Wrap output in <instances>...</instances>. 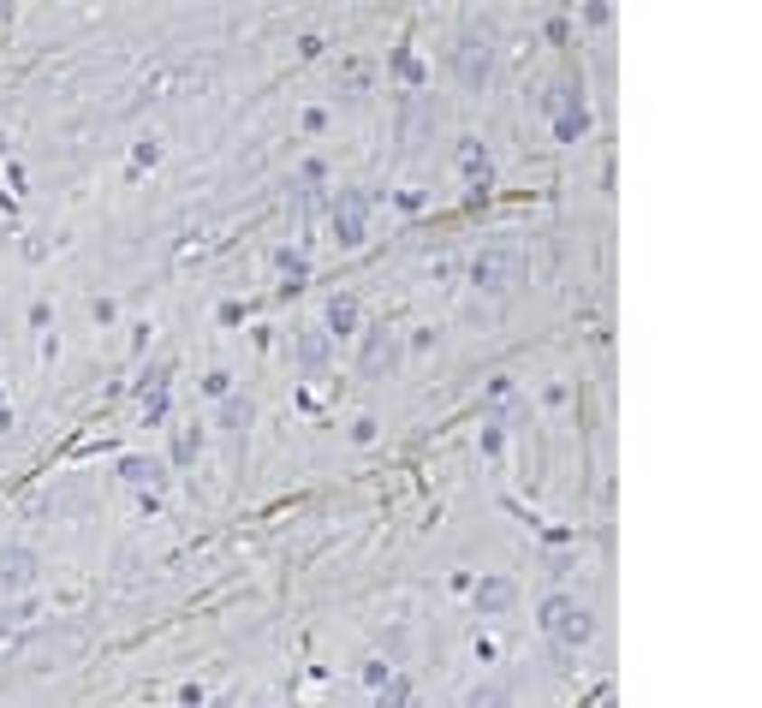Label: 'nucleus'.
Returning <instances> with one entry per match:
<instances>
[{
	"label": "nucleus",
	"instance_id": "nucleus-1",
	"mask_svg": "<svg viewBox=\"0 0 762 708\" xmlns=\"http://www.w3.org/2000/svg\"><path fill=\"white\" fill-rule=\"evenodd\" d=\"M42 578V560L30 548H0V595H24Z\"/></svg>",
	"mask_w": 762,
	"mask_h": 708
},
{
	"label": "nucleus",
	"instance_id": "nucleus-2",
	"mask_svg": "<svg viewBox=\"0 0 762 708\" xmlns=\"http://www.w3.org/2000/svg\"><path fill=\"white\" fill-rule=\"evenodd\" d=\"M363 191H345L340 203H334V232H340V244H358L363 239Z\"/></svg>",
	"mask_w": 762,
	"mask_h": 708
},
{
	"label": "nucleus",
	"instance_id": "nucleus-3",
	"mask_svg": "<svg viewBox=\"0 0 762 708\" xmlns=\"http://www.w3.org/2000/svg\"><path fill=\"white\" fill-rule=\"evenodd\" d=\"M137 393H144V417L155 423V417L167 411V363H149L144 382H137Z\"/></svg>",
	"mask_w": 762,
	"mask_h": 708
},
{
	"label": "nucleus",
	"instance_id": "nucleus-4",
	"mask_svg": "<svg viewBox=\"0 0 762 708\" xmlns=\"http://www.w3.org/2000/svg\"><path fill=\"white\" fill-rule=\"evenodd\" d=\"M119 477H126L131 488H161V482H167V465H161V458H126Z\"/></svg>",
	"mask_w": 762,
	"mask_h": 708
},
{
	"label": "nucleus",
	"instance_id": "nucleus-5",
	"mask_svg": "<svg viewBox=\"0 0 762 708\" xmlns=\"http://www.w3.org/2000/svg\"><path fill=\"white\" fill-rule=\"evenodd\" d=\"M352 327H358V297L340 292V297L328 304V334H352Z\"/></svg>",
	"mask_w": 762,
	"mask_h": 708
},
{
	"label": "nucleus",
	"instance_id": "nucleus-6",
	"mask_svg": "<svg viewBox=\"0 0 762 708\" xmlns=\"http://www.w3.org/2000/svg\"><path fill=\"white\" fill-rule=\"evenodd\" d=\"M388 363H393V340H388V334H375L370 352H363V369L375 375V369H388Z\"/></svg>",
	"mask_w": 762,
	"mask_h": 708
},
{
	"label": "nucleus",
	"instance_id": "nucleus-7",
	"mask_svg": "<svg viewBox=\"0 0 762 708\" xmlns=\"http://www.w3.org/2000/svg\"><path fill=\"white\" fill-rule=\"evenodd\" d=\"M245 423H250V399H227V405H221V429H232V435H239Z\"/></svg>",
	"mask_w": 762,
	"mask_h": 708
},
{
	"label": "nucleus",
	"instance_id": "nucleus-8",
	"mask_svg": "<svg viewBox=\"0 0 762 708\" xmlns=\"http://www.w3.org/2000/svg\"><path fill=\"white\" fill-rule=\"evenodd\" d=\"M471 708H506V691H501V684H476V691H471Z\"/></svg>",
	"mask_w": 762,
	"mask_h": 708
},
{
	"label": "nucleus",
	"instance_id": "nucleus-9",
	"mask_svg": "<svg viewBox=\"0 0 762 708\" xmlns=\"http://www.w3.org/2000/svg\"><path fill=\"white\" fill-rule=\"evenodd\" d=\"M173 458H179V465H191V458H197V435H191V429L173 440Z\"/></svg>",
	"mask_w": 762,
	"mask_h": 708
}]
</instances>
